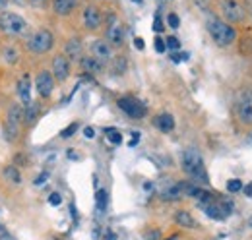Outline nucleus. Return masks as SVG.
I'll list each match as a JSON object with an SVG mask.
<instances>
[{
	"label": "nucleus",
	"instance_id": "obj_1",
	"mask_svg": "<svg viewBox=\"0 0 252 240\" xmlns=\"http://www.w3.org/2000/svg\"><path fill=\"white\" fill-rule=\"evenodd\" d=\"M208 33L210 37L216 41V45L220 47H229L235 43L237 39V31L233 26H229L227 22H223L220 18H210L208 20Z\"/></svg>",
	"mask_w": 252,
	"mask_h": 240
},
{
	"label": "nucleus",
	"instance_id": "obj_2",
	"mask_svg": "<svg viewBox=\"0 0 252 240\" xmlns=\"http://www.w3.org/2000/svg\"><path fill=\"white\" fill-rule=\"evenodd\" d=\"M183 171L194 180H198V182H208V175H206V169H204L202 155L194 148H189L183 153Z\"/></svg>",
	"mask_w": 252,
	"mask_h": 240
},
{
	"label": "nucleus",
	"instance_id": "obj_3",
	"mask_svg": "<svg viewBox=\"0 0 252 240\" xmlns=\"http://www.w3.org/2000/svg\"><path fill=\"white\" fill-rule=\"evenodd\" d=\"M0 31H4L8 35H26L28 22L14 12H2L0 14Z\"/></svg>",
	"mask_w": 252,
	"mask_h": 240
},
{
	"label": "nucleus",
	"instance_id": "obj_4",
	"mask_svg": "<svg viewBox=\"0 0 252 240\" xmlns=\"http://www.w3.org/2000/svg\"><path fill=\"white\" fill-rule=\"evenodd\" d=\"M22 119H24V113H22V107L20 105H12L8 109V115H6V124H4V138L6 142H14L20 134V128H22Z\"/></svg>",
	"mask_w": 252,
	"mask_h": 240
},
{
	"label": "nucleus",
	"instance_id": "obj_5",
	"mask_svg": "<svg viewBox=\"0 0 252 240\" xmlns=\"http://www.w3.org/2000/svg\"><path fill=\"white\" fill-rule=\"evenodd\" d=\"M53 45H55V37H53L51 31L47 30L35 31L28 39V49L32 51L33 55H45V53H49L53 49Z\"/></svg>",
	"mask_w": 252,
	"mask_h": 240
},
{
	"label": "nucleus",
	"instance_id": "obj_6",
	"mask_svg": "<svg viewBox=\"0 0 252 240\" xmlns=\"http://www.w3.org/2000/svg\"><path fill=\"white\" fill-rule=\"evenodd\" d=\"M220 10L229 24H237L245 20V8L239 0H220Z\"/></svg>",
	"mask_w": 252,
	"mask_h": 240
},
{
	"label": "nucleus",
	"instance_id": "obj_7",
	"mask_svg": "<svg viewBox=\"0 0 252 240\" xmlns=\"http://www.w3.org/2000/svg\"><path fill=\"white\" fill-rule=\"evenodd\" d=\"M119 107L125 111L130 119H144L146 117V105L140 103L138 99L123 97V99H119Z\"/></svg>",
	"mask_w": 252,
	"mask_h": 240
},
{
	"label": "nucleus",
	"instance_id": "obj_8",
	"mask_svg": "<svg viewBox=\"0 0 252 240\" xmlns=\"http://www.w3.org/2000/svg\"><path fill=\"white\" fill-rule=\"evenodd\" d=\"M239 120L245 124H252V91H243L237 101Z\"/></svg>",
	"mask_w": 252,
	"mask_h": 240
},
{
	"label": "nucleus",
	"instance_id": "obj_9",
	"mask_svg": "<svg viewBox=\"0 0 252 240\" xmlns=\"http://www.w3.org/2000/svg\"><path fill=\"white\" fill-rule=\"evenodd\" d=\"M35 88H37V93L41 97H51L53 90H55V76L51 72H47V70L39 72L37 80H35Z\"/></svg>",
	"mask_w": 252,
	"mask_h": 240
},
{
	"label": "nucleus",
	"instance_id": "obj_10",
	"mask_svg": "<svg viewBox=\"0 0 252 240\" xmlns=\"http://www.w3.org/2000/svg\"><path fill=\"white\" fill-rule=\"evenodd\" d=\"M107 43H109V45H115V47H121V45L125 43V30H123V26L117 22L115 16H111V20H109Z\"/></svg>",
	"mask_w": 252,
	"mask_h": 240
},
{
	"label": "nucleus",
	"instance_id": "obj_11",
	"mask_svg": "<svg viewBox=\"0 0 252 240\" xmlns=\"http://www.w3.org/2000/svg\"><path fill=\"white\" fill-rule=\"evenodd\" d=\"M92 53H94V57L99 62H109V60H113V47L107 43V41H103V39H97L94 41V45H92Z\"/></svg>",
	"mask_w": 252,
	"mask_h": 240
},
{
	"label": "nucleus",
	"instance_id": "obj_12",
	"mask_svg": "<svg viewBox=\"0 0 252 240\" xmlns=\"http://www.w3.org/2000/svg\"><path fill=\"white\" fill-rule=\"evenodd\" d=\"M53 76L59 80V82H64L68 76H70V60L66 57H55L53 60Z\"/></svg>",
	"mask_w": 252,
	"mask_h": 240
},
{
	"label": "nucleus",
	"instance_id": "obj_13",
	"mask_svg": "<svg viewBox=\"0 0 252 240\" xmlns=\"http://www.w3.org/2000/svg\"><path fill=\"white\" fill-rule=\"evenodd\" d=\"M101 12H99V8H95V6H88L86 10H84V26L88 28V30H97L99 26H101Z\"/></svg>",
	"mask_w": 252,
	"mask_h": 240
},
{
	"label": "nucleus",
	"instance_id": "obj_14",
	"mask_svg": "<svg viewBox=\"0 0 252 240\" xmlns=\"http://www.w3.org/2000/svg\"><path fill=\"white\" fill-rule=\"evenodd\" d=\"M18 95H20V101L24 107H28L32 103V84H30V76H24L20 82H18Z\"/></svg>",
	"mask_w": 252,
	"mask_h": 240
},
{
	"label": "nucleus",
	"instance_id": "obj_15",
	"mask_svg": "<svg viewBox=\"0 0 252 240\" xmlns=\"http://www.w3.org/2000/svg\"><path fill=\"white\" fill-rule=\"evenodd\" d=\"M80 64H82L84 72H88V74H101L103 72V66H105L103 62H99L95 57H82Z\"/></svg>",
	"mask_w": 252,
	"mask_h": 240
},
{
	"label": "nucleus",
	"instance_id": "obj_16",
	"mask_svg": "<svg viewBox=\"0 0 252 240\" xmlns=\"http://www.w3.org/2000/svg\"><path fill=\"white\" fill-rule=\"evenodd\" d=\"M82 53H84V49H82V41L80 39H70L66 43V57H68V60H82Z\"/></svg>",
	"mask_w": 252,
	"mask_h": 240
},
{
	"label": "nucleus",
	"instance_id": "obj_17",
	"mask_svg": "<svg viewBox=\"0 0 252 240\" xmlns=\"http://www.w3.org/2000/svg\"><path fill=\"white\" fill-rule=\"evenodd\" d=\"M76 8V0H53V10L59 16H68Z\"/></svg>",
	"mask_w": 252,
	"mask_h": 240
},
{
	"label": "nucleus",
	"instance_id": "obj_18",
	"mask_svg": "<svg viewBox=\"0 0 252 240\" xmlns=\"http://www.w3.org/2000/svg\"><path fill=\"white\" fill-rule=\"evenodd\" d=\"M156 126H158L161 132H171L173 128H175V119L171 117V115H159L158 119H156Z\"/></svg>",
	"mask_w": 252,
	"mask_h": 240
},
{
	"label": "nucleus",
	"instance_id": "obj_19",
	"mask_svg": "<svg viewBox=\"0 0 252 240\" xmlns=\"http://www.w3.org/2000/svg\"><path fill=\"white\" fill-rule=\"evenodd\" d=\"M175 221H177L181 227H185V229H194V227H196V221L192 219V215H190L189 211H177Z\"/></svg>",
	"mask_w": 252,
	"mask_h": 240
},
{
	"label": "nucleus",
	"instance_id": "obj_20",
	"mask_svg": "<svg viewBox=\"0 0 252 240\" xmlns=\"http://www.w3.org/2000/svg\"><path fill=\"white\" fill-rule=\"evenodd\" d=\"M37 115H39V105H37V103H30V105L26 107V111H24V120H26L28 124H33L35 119H37Z\"/></svg>",
	"mask_w": 252,
	"mask_h": 240
},
{
	"label": "nucleus",
	"instance_id": "obj_21",
	"mask_svg": "<svg viewBox=\"0 0 252 240\" xmlns=\"http://www.w3.org/2000/svg\"><path fill=\"white\" fill-rule=\"evenodd\" d=\"M95 204H97V210L99 211L107 210V204H109V194H107V190H97V194H95Z\"/></svg>",
	"mask_w": 252,
	"mask_h": 240
},
{
	"label": "nucleus",
	"instance_id": "obj_22",
	"mask_svg": "<svg viewBox=\"0 0 252 240\" xmlns=\"http://www.w3.org/2000/svg\"><path fill=\"white\" fill-rule=\"evenodd\" d=\"M4 177L10 180V182H14V184H20L22 182V177H20V173H18L16 167H6L4 169Z\"/></svg>",
	"mask_w": 252,
	"mask_h": 240
},
{
	"label": "nucleus",
	"instance_id": "obj_23",
	"mask_svg": "<svg viewBox=\"0 0 252 240\" xmlns=\"http://www.w3.org/2000/svg\"><path fill=\"white\" fill-rule=\"evenodd\" d=\"M2 55H4V60H6L8 64H16V62H18V51L12 49V47H6V49L2 51Z\"/></svg>",
	"mask_w": 252,
	"mask_h": 240
},
{
	"label": "nucleus",
	"instance_id": "obj_24",
	"mask_svg": "<svg viewBox=\"0 0 252 240\" xmlns=\"http://www.w3.org/2000/svg\"><path fill=\"white\" fill-rule=\"evenodd\" d=\"M107 138H109V142L115 144V146H119V144L123 142V134H121L119 130H113V128L107 130Z\"/></svg>",
	"mask_w": 252,
	"mask_h": 240
},
{
	"label": "nucleus",
	"instance_id": "obj_25",
	"mask_svg": "<svg viewBox=\"0 0 252 240\" xmlns=\"http://www.w3.org/2000/svg\"><path fill=\"white\" fill-rule=\"evenodd\" d=\"M227 190H229V192H241V190H243V182L237 179L229 180V182H227Z\"/></svg>",
	"mask_w": 252,
	"mask_h": 240
},
{
	"label": "nucleus",
	"instance_id": "obj_26",
	"mask_svg": "<svg viewBox=\"0 0 252 240\" xmlns=\"http://www.w3.org/2000/svg\"><path fill=\"white\" fill-rule=\"evenodd\" d=\"M165 45H167V49H171V51H177V49L181 47V43H179L177 37H167V39H165Z\"/></svg>",
	"mask_w": 252,
	"mask_h": 240
},
{
	"label": "nucleus",
	"instance_id": "obj_27",
	"mask_svg": "<svg viewBox=\"0 0 252 240\" xmlns=\"http://www.w3.org/2000/svg\"><path fill=\"white\" fill-rule=\"evenodd\" d=\"M76 130H78V124H76V122H72L68 128H64L63 132H61V136H63V138H70V136H74V132H76Z\"/></svg>",
	"mask_w": 252,
	"mask_h": 240
},
{
	"label": "nucleus",
	"instance_id": "obj_28",
	"mask_svg": "<svg viewBox=\"0 0 252 240\" xmlns=\"http://www.w3.org/2000/svg\"><path fill=\"white\" fill-rule=\"evenodd\" d=\"M167 24H169V28L177 30V28H179V24H181V20H179V16H177V14H169V18H167Z\"/></svg>",
	"mask_w": 252,
	"mask_h": 240
},
{
	"label": "nucleus",
	"instance_id": "obj_29",
	"mask_svg": "<svg viewBox=\"0 0 252 240\" xmlns=\"http://www.w3.org/2000/svg\"><path fill=\"white\" fill-rule=\"evenodd\" d=\"M49 204H51V206H55V208H57V206H61V204H63V196H61V194H57V192H55V194H51V196H49Z\"/></svg>",
	"mask_w": 252,
	"mask_h": 240
},
{
	"label": "nucleus",
	"instance_id": "obj_30",
	"mask_svg": "<svg viewBox=\"0 0 252 240\" xmlns=\"http://www.w3.org/2000/svg\"><path fill=\"white\" fill-rule=\"evenodd\" d=\"M154 31H163V20H161V16L156 14V18H154Z\"/></svg>",
	"mask_w": 252,
	"mask_h": 240
},
{
	"label": "nucleus",
	"instance_id": "obj_31",
	"mask_svg": "<svg viewBox=\"0 0 252 240\" xmlns=\"http://www.w3.org/2000/svg\"><path fill=\"white\" fill-rule=\"evenodd\" d=\"M47 180H49V173H41V175L35 179V186H43Z\"/></svg>",
	"mask_w": 252,
	"mask_h": 240
},
{
	"label": "nucleus",
	"instance_id": "obj_32",
	"mask_svg": "<svg viewBox=\"0 0 252 240\" xmlns=\"http://www.w3.org/2000/svg\"><path fill=\"white\" fill-rule=\"evenodd\" d=\"M165 49H167L165 41H163L161 37H158V39H156V51H158V53H165Z\"/></svg>",
	"mask_w": 252,
	"mask_h": 240
},
{
	"label": "nucleus",
	"instance_id": "obj_33",
	"mask_svg": "<svg viewBox=\"0 0 252 240\" xmlns=\"http://www.w3.org/2000/svg\"><path fill=\"white\" fill-rule=\"evenodd\" d=\"M171 60H173V62H181V60H189V55H187V53H183V55H179V53H173V55H171Z\"/></svg>",
	"mask_w": 252,
	"mask_h": 240
},
{
	"label": "nucleus",
	"instance_id": "obj_34",
	"mask_svg": "<svg viewBox=\"0 0 252 240\" xmlns=\"http://www.w3.org/2000/svg\"><path fill=\"white\" fill-rule=\"evenodd\" d=\"M0 240H14L10 235H8V231H6L2 225H0Z\"/></svg>",
	"mask_w": 252,
	"mask_h": 240
},
{
	"label": "nucleus",
	"instance_id": "obj_35",
	"mask_svg": "<svg viewBox=\"0 0 252 240\" xmlns=\"http://www.w3.org/2000/svg\"><path fill=\"white\" fill-rule=\"evenodd\" d=\"M32 6H35V8H43L45 4H47V0H28Z\"/></svg>",
	"mask_w": 252,
	"mask_h": 240
},
{
	"label": "nucleus",
	"instance_id": "obj_36",
	"mask_svg": "<svg viewBox=\"0 0 252 240\" xmlns=\"http://www.w3.org/2000/svg\"><path fill=\"white\" fill-rule=\"evenodd\" d=\"M134 47H136L138 51H142V49H144V39H142V37H136V39H134Z\"/></svg>",
	"mask_w": 252,
	"mask_h": 240
},
{
	"label": "nucleus",
	"instance_id": "obj_37",
	"mask_svg": "<svg viewBox=\"0 0 252 240\" xmlns=\"http://www.w3.org/2000/svg\"><path fill=\"white\" fill-rule=\"evenodd\" d=\"M138 140H140V132H132V142H130L128 146H130V148H134V146L138 144Z\"/></svg>",
	"mask_w": 252,
	"mask_h": 240
},
{
	"label": "nucleus",
	"instance_id": "obj_38",
	"mask_svg": "<svg viewBox=\"0 0 252 240\" xmlns=\"http://www.w3.org/2000/svg\"><path fill=\"white\" fill-rule=\"evenodd\" d=\"M84 136H86L88 140H92V138L95 136V130H94V128H90V126H88V128L84 130Z\"/></svg>",
	"mask_w": 252,
	"mask_h": 240
},
{
	"label": "nucleus",
	"instance_id": "obj_39",
	"mask_svg": "<svg viewBox=\"0 0 252 240\" xmlns=\"http://www.w3.org/2000/svg\"><path fill=\"white\" fill-rule=\"evenodd\" d=\"M243 190H245V196L252 198V182H249L247 186H243Z\"/></svg>",
	"mask_w": 252,
	"mask_h": 240
},
{
	"label": "nucleus",
	"instance_id": "obj_40",
	"mask_svg": "<svg viewBox=\"0 0 252 240\" xmlns=\"http://www.w3.org/2000/svg\"><path fill=\"white\" fill-rule=\"evenodd\" d=\"M8 2H10V0H0V14H2V12H6V8H8Z\"/></svg>",
	"mask_w": 252,
	"mask_h": 240
},
{
	"label": "nucleus",
	"instance_id": "obj_41",
	"mask_svg": "<svg viewBox=\"0 0 252 240\" xmlns=\"http://www.w3.org/2000/svg\"><path fill=\"white\" fill-rule=\"evenodd\" d=\"M169 240H179V237H171Z\"/></svg>",
	"mask_w": 252,
	"mask_h": 240
},
{
	"label": "nucleus",
	"instance_id": "obj_42",
	"mask_svg": "<svg viewBox=\"0 0 252 240\" xmlns=\"http://www.w3.org/2000/svg\"><path fill=\"white\" fill-rule=\"evenodd\" d=\"M134 2H138V4H140V2H142V0H134Z\"/></svg>",
	"mask_w": 252,
	"mask_h": 240
},
{
	"label": "nucleus",
	"instance_id": "obj_43",
	"mask_svg": "<svg viewBox=\"0 0 252 240\" xmlns=\"http://www.w3.org/2000/svg\"><path fill=\"white\" fill-rule=\"evenodd\" d=\"M251 227H252V219H251Z\"/></svg>",
	"mask_w": 252,
	"mask_h": 240
}]
</instances>
